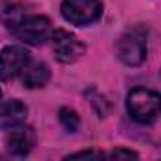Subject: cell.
<instances>
[{
	"label": "cell",
	"instance_id": "obj_1",
	"mask_svg": "<svg viewBox=\"0 0 161 161\" xmlns=\"http://www.w3.org/2000/svg\"><path fill=\"white\" fill-rule=\"evenodd\" d=\"M161 99L155 91L136 87L127 95V110L138 123H153L159 116Z\"/></svg>",
	"mask_w": 161,
	"mask_h": 161
},
{
	"label": "cell",
	"instance_id": "obj_2",
	"mask_svg": "<svg viewBox=\"0 0 161 161\" xmlns=\"http://www.w3.org/2000/svg\"><path fill=\"white\" fill-rule=\"evenodd\" d=\"M146 36L148 34L142 27H135V29H129L127 32H123L121 38L118 40V57L129 66H136V64L144 63L146 53H148Z\"/></svg>",
	"mask_w": 161,
	"mask_h": 161
},
{
	"label": "cell",
	"instance_id": "obj_3",
	"mask_svg": "<svg viewBox=\"0 0 161 161\" xmlns=\"http://www.w3.org/2000/svg\"><path fill=\"white\" fill-rule=\"evenodd\" d=\"M61 14L72 25L86 27L101 17L103 4L101 0H64L61 4Z\"/></svg>",
	"mask_w": 161,
	"mask_h": 161
},
{
	"label": "cell",
	"instance_id": "obj_4",
	"mask_svg": "<svg viewBox=\"0 0 161 161\" xmlns=\"http://www.w3.org/2000/svg\"><path fill=\"white\" fill-rule=\"evenodd\" d=\"M14 32L21 42L31 46H40L51 36V23L47 17H42V15H29V17L25 15L17 23Z\"/></svg>",
	"mask_w": 161,
	"mask_h": 161
},
{
	"label": "cell",
	"instance_id": "obj_5",
	"mask_svg": "<svg viewBox=\"0 0 161 161\" xmlns=\"http://www.w3.org/2000/svg\"><path fill=\"white\" fill-rule=\"evenodd\" d=\"M51 36H53L55 57H57V61H61L64 64L78 61L86 53V46L80 42L74 34H70L66 31H55V32H51Z\"/></svg>",
	"mask_w": 161,
	"mask_h": 161
},
{
	"label": "cell",
	"instance_id": "obj_6",
	"mask_svg": "<svg viewBox=\"0 0 161 161\" xmlns=\"http://www.w3.org/2000/svg\"><path fill=\"white\" fill-rule=\"evenodd\" d=\"M29 63V51L19 46H10L4 47L0 53V80L8 82L15 78L17 74L23 72V68Z\"/></svg>",
	"mask_w": 161,
	"mask_h": 161
},
{
	"label": "cell",
	"instance_id": "obj_7",
	"mask_svg": "<svg viewBox=\"0 0 161 161\" xmlns=\"http://www.w3.org/2000/svg\"><path fill=\"white\" fill-rule=\"evenodd\" d=\"M36 144V133L31 127H17L10 131V135L6 136V148L12 155L23 157L27 155Z\"/></svg>",
	"mask_w": 161,
	"mask_h": 161
},
{
	"label": "cell",
	"instance_id": "obj_8",
	"mask_svg": "<svg viewBox=\"0 0 161 161\" xmlns=\"http://www.w3.org/2000/svg\"><path fill=\"white\" fill-rule=\"evenodd\" d=\"M27 118V106L19 101H8L0 104V129H12L23 123Z\"/></svg>",
	"mask_w": 161,
	"mask_h": 161
},
{
	"label": "cell",
	"instance_id": "obj_9",
	"mask_svg": "<svg viewBox=\"0 0 161 161\" xmlns=\"http://www.w3.org/2000/svg\"><path fill=\"white\" fill-rule=\"evenodd\" d=\"M49 82V68L44 63H32L23 68V86L29 89L44 87Z\"/></svg>",
	"mask_w": 161,
	"mask_h": 161
},
{
	"label": "cell",
	"instance_id": "obj_10",
	"mask_svg": "<svg viewBox=\"0 0 161 161\" xmlns=\"http://www.w3.org/2000/svg\"><path fill=\"white\" fill-rule=\"evenodd\" d=\"M59 119H61V123L64 125V129L70 131V133H76V131L80 129V118H78V114H76L74 110H70V108H61V110H59Z\"/></svg>",
	"mask_w": 161,
	"mask_h": 161
},
{
	"label": "cell",
	"instance_id": "obj_11",
	"mask_svg": "<svg viewBox=\"0 0 161 161\" xmlns=\"http://www.w3.org/2000/svg\"><path fill=\"white\" fill-rule=\"evenodd\" d=\"M91 104L95 106V110H97V114L99 116H106V112H108V104H106V99L101 95H97V97H93V101H91Z\"/></svg>",
	"mask_w": 161,
	"mask_h": 161
},
{
	"label": "cell",
	"instance_id": "obj_12",
	"mask_svg": "<svg viewBox=\"0 0 161 161\" xmlns=\"http://www.w3.org/2000/svg\"><path fill=\"white\" fill-rule=\"evenodd\" d=\"M110 157H112V159H136L138 155H136L135 152H131V150L119 148V150H114V152L110 153Z\"/></svg>",
	"mask_w": 161,
	"mask_h": 161
},
{
	"label": "cell",
	"instance_id": "obj_13",
	"mask_svg": "<svg viewBox=\"0 0 161 161\" xmlns=\"http://www.w3.org/2000/svg\"><path fill=\"white\" fill-rule=\"evenodd\" d=\"M78 157H95V159H101L103 153H99V152H78V153L68 155V159H78Z\"/></svg>",
	"mask_w": 161,
	"mask_h": 161
},
{
	"label": "cell",
	"instance_id": "obj_14",
	"mask_svg": "<svg viewBox=\"0 0 161 161\" xmlns=\"http://www.w3.org/2000/svg\"><path fill=\"white\" fill-rule=\"evenodd\" d=\"M0 93H2V91H0Z\"/></svg>",
	"mask_w": 161,
	"mask_h": 161
}]
</instances>
